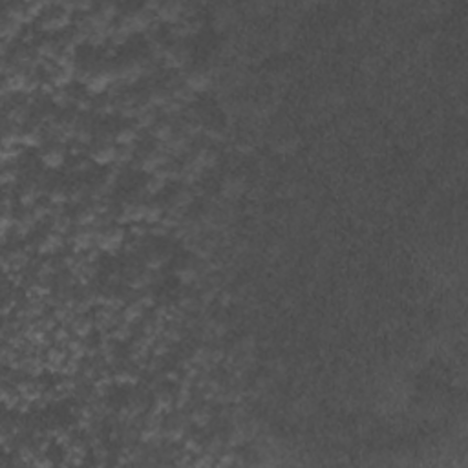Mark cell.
Here are the masks:
<instances>
[{"mask_svg": "<svg viewBox=\"0 0 468 468\" xmlns=\"http://www.w3.org/2000/svg\"><path fill=\"white\" fill-rule=\"evenodd\" d=\"M20 370L30 377H38L46 370V360L38 356V353H32L20 358Z\"/></svg>", "mask_w": 468, "mask_h": 468, "instance_id": "1", "label": "cell"}, {"mask_svg": "<svg viewBox=\"0 0 468 468\" xmlns=\"http://www.w3.org/2000/svg\"><path fill=\"white\" fill-rule=\"evenodd\" d=\"M72 18H70L68 11H62V13H55V15H48L40 22V30L44 32H57V30H64L68 26Z\"/></svg>", "mask_w": 468, "mask_h": 468, "instance_id": "2", "label": "cell"}, {"mask_svg": "<svg viewBox=\"0 0 468 468\" xmlns=\"http://www.w3.org/2000/svg\"><path fill=\"white\" fill-rule=\"evenodd\" d=\"M62 234L52 232L37 244V252L38 254H54L62 247Z\"/></svg>", "mask_w": 468, "mask_h": 468, "instance_id": "3", "label": "cell"}, {"mask_svg": "<svg viewBox=\"0 0 468 468\" xmlns=\"http://www.w3.org/2000/svg\"><path fill=\"white\" fill-rule=\"evenodd\" d=\"M94 324H96L97 330H101V331L114 330L117 326L116 311H112V309H108V308H101L97 311L96 318H94Z\"/></svg>", "mask_w": 468, "mask_h": 468, "instance_id": "4", "label": "cell"}, {"mask_svg": "<svg viewBox=\"0 0 468 468\" xmlns=\"http://www.w3.org/2000/svg\"><path fill=\"white\" fill-rule=\"evenodd\" d=\"M185 86H188L194 94L205 92V90H208V86H210V77H208L207 74H202V72H194V74L185 77Z\"/></svg>", "mask_w": 468, "mask_h": 468, "instance_id": "5", "label": "cell"}, {"mask_svg": "<svg viewBox=\"0 0 468 468\" xmlns=\"http://www.w3.org/2000/svg\"><path fill=\"white\" fill-rule=\"evenodd\" d=\"M117 148H114L112 144H101L97 150H94L92 154V161H96L97 165H110L116 163Z\"/></svg>", "mask_w": 468, "mask_h": 468, "instance_id": "6", "label": "cell"}, {"mask_svg": "<svg viewBox=\"0 0 468 468\" xmlns=\"http://www.w3.org/2000/svg\"><path fill=\"white\" fill-rule=\"evenodd\" d=\"M86 448L82 442H70L66 446V463L68 464H80L84 461Z\"/></svg>", "mask_w": 468, "mask_h": 468, "instance_id": "7", "label": "cell"}, {"mask_svg": "<svg viewBox=\"0 0 468 468\" xmlns=\"http://www.w3.org/2000/svg\"><path fill=\"white\" fill-rule=\"evenodd\" d=\"M156 121V114L154 106L150 104H143V106L138 108V114H136V124L138 128H150Z\"/></svg>", "mask_w": 468, "mask_h": 468, "instance_id": "8", "label": "cell"}, {"mask_svg": "<svg viewBox=\"0 0 468 468\" xmlns=\"http://www.w3.org/2000/svg\"><path fill=\"white\" fill-rule=\"evenodd\" d=\"M35 224H37V220L33 218V214H24L20 220H16L13 232L16 234V238H26L28 234L33 232Z\"/></svg>", "mask_w": 468, "mask_h": 468, "instance_id": "9", "label": "cell"}, {"mask_svg": "<svg viewBox=\"0 0 468 468\" xmlns=\"http://www.w3.org/2000/svg\"><path fill=\"white\" fill-rule=\"evenodd\" d=\"M40 160L48 168H58L64 165V152L58 148H48L40 156Z\"/></svg>", "mask_w": 468, "mask_h": 468, "instance_id": "10", "label": "cell"}, {"mask_svg": "<svg viewBox=\"0 0 468 468\" xmlns=\"http://www.w3.org/2000/svg\"><path fill=\"white\" fill-rule=\"evenodd\" d=\"M42 141H44V134H40V128H32V130L20 134V144L22 146L37 148V146L42 144Z\"/></svg>", "mask_w": 468, "mask_h": 468, "instance_id": "11", "label": "cell"}, {"mask_svg": "<svg viewBox=\"0 0 468 468\" xmlns=\"http://www.w3.org/2000/svg\"><path fill=\"white\" fill-rule=\"evenodd\" d=\"M141 318H143V306H141V304L134 302V304L124 306V309H122V320H124V324L132 326Z\"/></svg>", "mask_w": 468, "mask_h": 468, "instance_id": "12", "label": "cell"}, {"mask_svg": "<svg viewBox=\"0 0 468 468\" xmlns=\"http://www.w3.org/2000/svg\"><path fill=\"white\" fill-rule=\"evenodd\" d=\"M163 60H165V66L166 68H176L180 70L181 66H185L186 62V55L181 52V50H168V52H165V55H163Z\"/></svg>", "mask_w": 468, "mask_h": 468, "instance_id": "13", "label": "cell"}, {"mask_svg": "<svg viewBox=\"0 0 468 468\" xmlns=\"http://www.w3.org/2000/svg\"><path fill=\"white\" fill-rule=\"evenodd\" d=\"M48 296H52V289L48 286L40 284H32L30 288L26 289V298L28 300H46Z\"/></svg>", "mask_w": 468, "mask_h": 468, "instance_id": "14", "label": "cell"}, {"mask_svg": "<svg viewBox=\"0 0 468 468\" xmlns=\"http://www.w3.org/2000/svg\"><path fill=\"white\" fill-rule=\"evenodd\" d=\"M97 220H99V216L94 212V208H84L82 212L77 214L75 224H77V227H80V229H90V227H96Z\"/></svg>", "mask_w": 468, "mask_h": 468, "instance_id": "15", "label": "cell"}, {"mask_svg": "<svg viewBox=\"0 0 468 468\" xmlns=\"http://www.w3.org/2000/svg\"><path fill=\"white\" fill-rule=\"evenodd\" d=\"M139 134L136 128H122L116 134V143L121 146H134V143L138 141Z\"/></svg>", "mask_w": 468, "mask_h": 468, "instance_id": "16", "label": "cell"}, {"mask_svg": "<svg viewBox=\"0 0 468 468\" xmlns=\"http://www.w3.org/2000/svg\"><path fill=\"white\" fill-rule=\"evenodd\" d=\"M242 190H244V183L240 180H236V178L225 180L224 185H222V194H224V198H236L238 194H242Z\"/></svg>", "mask_w": 468, "mask_h": 468, "instance_id": "17", "label": "cell"}, {"mask_svg": "<svg viewBox=\"0 0 468 468\" xmlns=\"http://www.w3.org/2000/svg\"><path fill=\"white\" fill-rule=\"evenodd\" d=\"M96 328V324L92 322V320L84 318V316H80L79 320H75L74 324H72V330H74V335L79 336V338H84V336H88L92 333V330Z\"/></svg>", "mask_w": 468, "mask_h": 468, "instance_id": "18", "label": "cell"}, {"mask_svg": "<svg viewBox=\"0 0 468 468\" xmlns=\"http://www.w3.org/2000/svg\"><path fill=\"white\" fill-rule=\"evenodd\" d=\"M38 198V186L37 185H28L22 188L20 192V205L22 207H33L35 205V202H37Z\"/></svg>", "mask_w": 468, "mask_h": 468, "instance_id": "19", "label": "cell"}, {"mask_svg": "<svg viewBox=\"0 0 468 468\" xmlns=\"http://www.w3.org/2000/svg\"><path fill=\"white\" fill-rule=\"evenodd\" d=\"M152 138L156 139V141H160V143H168L172 138H174V132H172V126L170 124H166V122H163V124H158V126H154V130H152Z\"/></svg>", "mask_w": 468, "mask_h": 468, "instance_id": "20", "label": "cell"}, {"mask_svg": "<svg viewBox=\"0 0 468 468\" xmlns=\"http://www.w3.org/2000/svg\"><path fill=\"white\" fill-rule=\"evenodd\" d=\"M18 32H20V22L13 20V18H6L2 22V38H4L6 42L11 40V38H15L18 35Z\"/></svg>", "mask_w": 468, "mask_h": 468, "instance_id": "21", "label": "cell"}, {"mask_svg": "<svg viewBox=\"0 0 468 468\" xmlns=\"http://www.w3.org/2000/svg\"><path fill=\"white\" fill-rule=\"evenodd\" d=\"M194 163H196L200 168H210V166L216 165V156L210 152V150H200V154L194 158Z\"/></svg>", "mask_w": 468, "mask_h": 468, "instance_id": "22", "label": "cell"}, {"mask_svg": "<svg viewBox=\"0 0 468 468\" xmlns=\"http://www.w3.org/2000/svg\"><path fill=\"white\" fill-rule=\"evenodd\" d=\"M70 229H72V220L68 218V216H57V218L52 220V230L57 234H68Z\"/></svg>", "mask_w": 468, "mask_h": 468, "instance_id": "23", "label": "cell"}, {"mask_svg": "<svg viewBox=\"0 0 468 468\" xmlns=\"http://www.w3.org/2000/svg\"><path fill=\"white\" fill-rule=\"evenodd\" d=\"M176 276L180 278V282L183 284V286H190V284L198 282V271L194 269V267H183V269H178V272H176Z\"/></svg>", "mask_w": 468, "mask_h": 468, "instance_id": "24", "label": "cell"}, {"mask_svg": "<svg viewBox=\"0 0 468 468\" xmlns=\"http://www.w3.org/2000/svg\"><path fill=\"white\" fill-rule=\"evenodd\" d=\"M114 382L117 386H136L139 382V377L132 372H119L114 375Z\"/></svg>", "mask_w": 468, "mask_h": 468, "instance_id": "25", "label": "cell"}, {"mask_svg": "<svg viewBox=\"0 0 468 468\" xmlns=\"http://www.w3.org/2000/svg\"><path fill=\"white\" fill-rule=\"evenodd\" d=\"M174 205L172 207H176V208H185V207H188L192 202H194V192L192 190H180L178 194L174 196Z\"/></svg>", "mask_w": 468, "mask_h": 468, "instance_id": "26", "label": "cell"}, {"mask_svg": "<svg viewBox=\"0 0 468 468\" xmlns=\"http://www.w3.org/2000/svg\"><path fill=\"white\" fill-rule=\"evenodd\" d=\"M188 419L192 420V424H196L202 428V426H207L208 422H210V412H208L207 408H200V410H196V412H192V415Z\"/></svg>", "mask_w": 468, "mask_h": 468, "instance_id": "27", "label": "cell"}, {"mask_svg": "<svg viewBox=\"0 0 468 468\" xmlns=\"http://www.w3.org/2000/svg\"><path fill=\"white\" fill-rule=\"evenodd\" d=\"M110 336H112V340H119V342L128 340V336H132L130 324H124V322H122V324H117L112 330V333H110Z\"/></svg>", "mask_w": 468, "mask_h": 468, "instance_id": "28", "label": "cell"}, {"mask_svg": "<svg viewBox=\"0 0 468 468\" xmlns=\"http://www.w3.org/2000/svg\"><path fill=\"white\" fill-rule=\"evenodd\" d=\"M18 461H20L22 464H33V461H35V458H37V448H32L28 446V444H24V446L18 448Z\"/></svg>", "mask_w": 468, "mask_h": 468, "instance_id": "29", "label": "cell"}, {"mask_svg": "<svg viewBox=\"0 0 468 468\" xmlns=\"http://www.w3.org/2000/svg\"><path fill=\"white\" fill-rule=\"evenodd\" d=\"M66 346H68L70 356H72V358H77V360H80L82 356H86V351H88V348H86L84 344L80 342V338H79V340H70Z\"/></svg>", "mask_w": 468, "mask_h": 468, "instance_id": "30", "label": "cell"}, {"mask_svg": "<svg viewBox=\"0 0 468 468\" xmlns=\"http://www.w3.org/2000/svg\"><path fill=\"white\" fill-rule=\"evenodd\" d=\"M161 220H163V208L158 207V205H146V214H144V222L150 225H156L160 224Z\"/></svg>", "mask_w": 468, "mask_h": 468, "instance_id": "31", "label": "cell"}, {"mask_svg": "<svg viewBox=\"0 0 468 468\" xmlns=\"http://www.w3.org/2000/svg\"><path fill=\"white\" fill-rule=\"evenodd\" d=\"M52 101H54V104L58 108H68L70 102H74V99H72V96L62 88V90H57L54 96H52Z\"/></svg>", "mask_w": 468, "mask_h": 468, "instance_id": "32", "label": "cell"}, {"mask_svg": "<svg viewBox=\"0 0 468 468\" xmlns=\"http://www.w3.org/2000/svg\"><path fill=\"white\" fill-rule=\"evenodd\" d=\"M165 439L170 442H180L181 439H185V426L183 424H174L165 432Z\"/></svg>", "mask_w": 468, "mask_h": 468, "instance_id": "33", "label": "cell"}, {"mask_svg": "<svg viewBox=\"0 0 468 468\" xmlns=\"http://www.w3.org/2000/svg\"><path fill=\"white\" fill-rule=\"evenodd\" d=\"M70 202V196L66 194V190L62 188H54L50 192V205H57V207H62Z\"/></svg>", "mask_w": 468, "mask_h": 468, "instance_id": "34", "label": "cell"}, {"mask_svg": "<svg viewBox=\"0 0 468 468\" xmlns=\"http://www.w3.org/2000/svg\"><path fill=\"white\" fill-rule=\"evenodd\" d=\"M26 117H28V106H15L8 114V119L13 122V126H15V124H22V122L26 121Z\"/></svg>", "mask_w": 468, "mask_h": 468, "instance_id": "35", "label": "cell"}, {"mask_svg": "<svg viewBox=\"0 0 468 468\" xmlns=\"http://www.w3.org/2000/svg\"><path fill=\"white\" fill-rule=\"evenodd\" d=\"M134 160V148L132 146H121L117 148V156H116V165H126L130 161Z\"/></svg>", "mask_w": 468, "mask_h": 468, "instance_id": "36", "label": "cell"}, {"mask_svg": "<svg viewBox=\"0 0 468 468\" xmlns=\"http://www.w3.org/2000/svg\"><path fill=\"white\" fill-rule=\"evenodd\" d=\"M168 101H170V97L166 96V92H163V90L152 92V94H150V97H148V104H150V106H161V108H163Z\"/></svg>", "mask_w": 468, "mask_h": 468, "instance_id": "37", "label": "cell"}, {"mask_svg": "<svg viewBox=\"0 0 468 468\" xmlns=\"http://www.w3.org/2000/svg\"><path fill=\"white\" fill-rule=\"evenodd\" d=\"M33 218L37 222H44V220H52V207L50 205H37L33 207Z\"/></svg>", "mask_w": 468, "mask_h": 468, "instance_id": "38", "label": "cell"}, {"mask_svg": "<svg viewBox=\"0 0 468 468\" xmlns=\"http://www.w3.org/2000/svg\"><path fill=\"white\" fill-rule=\"evenodd\" d=\"M77 372H79V360L70 356L68 360L64 362V366H62V370H60V373H62L64 377H74Z\"/></svg>", "mask_w": 468, "mask_h": 468, "instance_id": "39", "label": "cell"}, {"mask_svg": "<svg viewBox=\"0 0 468 468\" xmlns=\"http://www.w3.org/2000/svg\"><path fill=\"white\" fill-rule=\"evenodd\" d=\"M165 262H166V256L156 254V256H150L144 266H146L148 271H158V269H161V267L165 266Z\"/></svg>", "mask_w": 468, "mask_h": 468, "instance_id": "40", "label": "cell"}, {"mask_svg": "<svg viewBox=\"0 0 468 468\" xmlns=\"http://www.w3.org/2000/svg\"><path fill=\"white\" fill-rule=\"evenodd\" d=\"M18 174L20 172L16 170V168H6L4 174H2V185H15L16 181H18Z\"/></svg>", "mask_w": 468, "mask_h": 468, "instance_id": "41", "label": "cell"}, {"mask_svg": "<svg viewBox=\"0 0 468 468\" xmlns=\"http://www.w3.org/2000/svg\"><path fill=\"white\" fill-rule=\"evenodd\" d=\"M54 340L57 342V344H68L72 338H70V331L66 326H60L58 330L54 331Z\"/></svg>", "mask_w": 468, "mask_h": 468, "instance_id": "42", "label": "cell"}, {"mask_svg": "<svg viewBox=\"0 0 468 468\" xmlns=\"http://www.w3.org/2000/svg\"><path fill=\"white\" fill-rule=\"evenodd\" d=\"M185 452H188V454H200L202 452V444H200V441H198V437H186Z\"/></svg>", "mask_w": 468, "mask_h": 468, "instance_id": "43", "label": "cell"}, {"mask_svg": "<svg viewBox=\"0 0 468 468\" xmlns=\"http://www.w3.org/2000/svg\"><path fill=\"white\" fill-rule=\"evenodd\" d=\"M198 308V302L196 298H190V296H185L180 300V309L181 311H196Z\"/></svg>", "mask_w": 468, "mask_h": 468, "instance_id": "44", "label": "cell"}, {"mask_svg": "<svg viewBox=\"0 0 468 468\" xmlns=\"http://www.w3.org/2000/svg\"><path fill=\"white\" fill-rule=\"evenodd\" d=\"M166 353H168V344H166V342H156L154 346H152V355H154L156 358L165 356Z\"/></svg>", "mask_w": 468, "mask_h": 468, "instance_id": "45", "label": "cell"}, {"mask_svg": "<svg viewBox=\"0 0 468 468\" xmlns=\"http://www.w3.org/2000/svg\"><path fill=\"white\" fill-rule=\"evenodd\" d=\"M163 336L166 338V342H180L181 340V331L176 330V328H168V330L163 331Z\"/></svg>", "mask_w": 468, "mask_h": 468, "instance_id": "46", "label": "cell"}, {"mask_svg": "<svg viewBox=\"0 0 468 468\" xmlns=\"http://www.w3.org/2000/svg\"><path fill=\"white\" fill-rule=\"evenodd\" d=\"M74 102H75V106H77V110H80V112H86V110L92 108V101L88 97H79V99H75Z\"/></svg>", "mask_w": 468, "mask_h": 468, "instance_id": "47", "label": "cell"}, {"mask_svg": "<svg viewBox=\"0 0 468 468\" xmlns=\"http://www.w3.org/2000/svg\"><path fill=\"white\" fill-rule=\"evenodd\" d=\"M225 358V353L222 350H214L210 351V364H218Z\"/></svg>", "mask_w": 468, "mask_h": 468, "instance_id": "48", "label": "cell"}, {"mask_svg": "<svg viewBox=\"0 0 468 468\" xmlns=\"http://www.w3.org/2000/svg\"><path fill=\"white\" fill-rule=\"evenodd\" d=\"M194 464H196V466H205V464H212V454H208V452H207V456L203 454L202 458L194 461Z\"/></svg>", "mask_w": 468, "mask_h": 468, "instance_id": "49", "label": "cell"}, {"mask_svg": "<svg viewBox=\"0 0 468 468\" xmlns=\"http://www.w3.org/2000/svg\"><path fill=\"white\" fill-rule=\"evenodd\" d=\"M154 302H156V300H154V296H152V294H143V296H141V300H139V304H141L143 308H152V306H154Z\"/></svg>", "mask_w": 468, "mask_h": 468, "instance_id": "50", "label": "cell"}, {"mask_svg": "<svg viewBox=\"0 0 468 468\" xmlns=\"http://www.w3.org/2000/svg\"><path fill=\"white\" fill-rule=\"evenodd\" d=\"M144 234H146V229H144V227H139V225H134L132 227L134 238H141V236H144Z\"/></svg>", "mask_w": 468, "mask_h": 468, "instance_id": "51", "label": "cell"}]
</instances>
